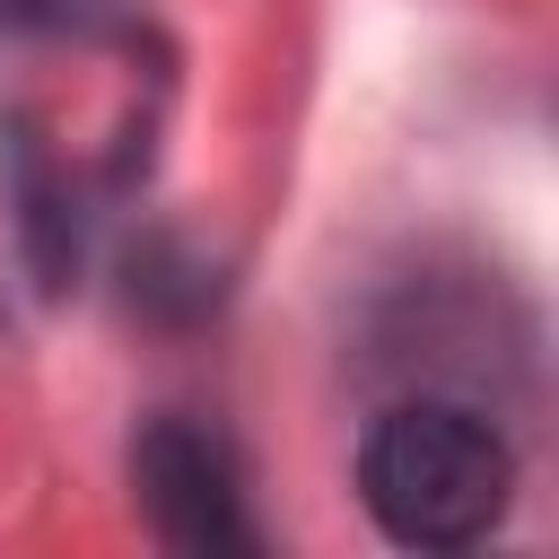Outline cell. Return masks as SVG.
Returning <instances> with one entry per match:
<instances>
[{
	"label": "cell",
	"instance_id": "6da1fadb",
	"mask_svg": "<svg viewBox=\"0 0 559 559\" xmlns=\"http://www.w3.org/2000/svg\"><path fill=\"white\" fill-rule=\"evenodd\" d=\"M349 480H358L367 524L393 550H419V559L480 550L515 507V437L472 393L419 384L358 428Z\"/></svg>",
	"mask_w": 559,
	"mask_h": 559
},
{
	"label": "cell",
	"instance_id": "7a4b0ae2",
	"mask_svg": "<svg viewBox=\"0 0 559 559\" xmlns=\"http://www.w3.org/2000/svg\"><path fill=\"white\" fill-rule=\"evenodd\" d=\"M131 498L140 524L157 533V550L175 559H253L262 524L245 507V463L227 445V428H210L201 411H148L131 428Z\"/></svg>",
	"mask_w": 559,
	"mask_h": 559
},
{
	"label": "cell",
	"instance_id": "3957f363",
	"mask_svg": "<svg viewBox=\"0 0 559 559\" xmlns=\"http://www.w3.org/2000/svg\"><path fill=\"white\" fill-rule=\"evenodd\" d=\"M0 201H9L17 262H26L35 297H70L87 271V201L70 183V157L52 148V131L26 105L0 114Z\"/></svg>",
	"mask_w": 559,
	"mask_h": 559
},
{
	"label": "cell",
	"instance_id": "277c9868",
	"mask_svg": "<svg viewBox=\"0 0 559 559\" xmlns=\"http://www.w3.org/2000/svg\"><path fill=\"white\" fill-rule=\"evenodd\" d=\"M122 306L148 314V323H166V332H192V323H210V314L227 306V271H218L192 236L148 227V236L122 253Z\"/></svg>",
	"mask_w": 559,
	"mask_h": 559
},
{
	"label": "cell",
	"instance_id": "5b68a950",
	"mask_svg": "<svg viewBox=\"0 0 559 559\" xmlns=\"http://www.w3.org/2000/svg\"><path fill=\"white\" fill-rule=\"evenodd\" d=\"M79 0H0V35H61Z\"/></svg>",
	"mask_w": 559,
	"mask_h": 559
}]
</instances>
